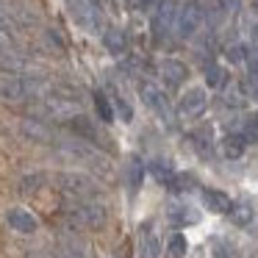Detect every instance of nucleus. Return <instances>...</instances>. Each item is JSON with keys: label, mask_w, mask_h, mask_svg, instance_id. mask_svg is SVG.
<instances>
[{"label": "nucleus", "mask_w": 258, "mask_h": 258, "mask_svg": "<svg viewBox=\"0 0 258 258\" xmlns=\"http://www.w3.org/2000/svg\"><path fill=\"white\" fill-rule=\"evenodd\" d=\"M203 12L195 0H178V9H175V34L189 39L197 28H200Z\"/></svg>", "instance_id": "nucleus-1"}, {"label": "nucleus", "mask_w": 258, "mask_h": 258, "mask_svg": "<svg viewBox=\"0 0 258 258\" xmlns=\"http://www.w3.org/2000/svg\"><path fill=\"white\" fill-rule=\"evenodd\" d=\"M206 108H208V97H206V89H200V86L186 89L178 103L180 117H186V119H197L200 114H206Z\"/></svg>", "instance_id": "nucleus-2"}, {"label": "nucleus", "mask_w": 258, "mask_h": 258, "mask_svg": "<svg viewBox=\"0 0 258 258\" xmlns=\"http://www.w3.org/2000/svg\"><path fill=\"white\" fill-rule=\"evenodd\" d=\"M139 95H142V100H145V106H147V108H153V111H156L158 117L172 119L169 97L164 95V89H158L156 84H142V86H139Z\"/></svg>", "instance_id": "nucleus-3"}, {"label": "nucleus", "mask_w": 258, "mask_h": 258, "mask_svg": "<svg viewBox=\"0 0 258 258\" xmlns=\"http://www.w3.org/2000/svg\"><path fill=\"white\" fill-rule=\"evenodd\" d=\"M139 258H161V239L153 225H142L139 230Z\"/></svg>", "instance_id": "nucleus-4"}, {"label": "nucleus", "mask_w": 258, "mask_h": 258, "mask_svg": "<svg viewBox=\"0 0 258 258\" xmlns=\"http://www.w3.org/2000/svg\"><path fill=\"white\" fill-rule=\"evenodd\" d=\"M203 206L211 214H230L233 200H230L222 189H203Z\"/></svg>", "instance_id": "nucleus-5"}, {"label": "nucleus", "mask_w": 258, "mask_h": 258, "mask_svg": "<svg viewBox=\"0 0 258 258\" xmlns=\"http://www.w3.org/2000/svg\"><path fill=\"white\" fill-rule=\"evenodd\" d=\"M161 78L167 81L169 89H175V86H180L189 78V67H186L183 61H178V58H167V61L161 64Z\"/></svg>", "instance_id": "nucleus-6"}, {"label": "nucleus", "mask_w": 258, "mask_h": 258, "mask_svg": "<svg viewBox=\"0 0 258 258\" xmlns=\"http://www.w3.org/2000/svg\"><path fill=\"white\" fill-rule=\"evenodd\" d=\"M6 219L14 230H20V233H34L36 230V217L31 211H25V208H12V211L6 214Z\"/></svg>", "instance_id": "nucleus-7"}, {"label": "nucleus", "mask_w": 258, "mask_h": 258, "mask_svg": "<svg viewBox=\"0 0 258 258\" xmlns=\"http://www.w3.org/2000/svg\"><path fill=\"white\" fill-rule=\"evenodd\" d=\"M142 180H145V164H142L139 156H131L128 167H125V183H128V189L136 195V191L142 189Z\"/></svg>", "instance_id": "nucleus-8"}, {"label": "nucleus", "mask_w": 258, "mask_h": 258, "mask_svg": "<svg viewBox=\"0 0 258 258\" xmlns=\"http://www.w3.org/2000/svg\"><path fill=\"white\" fill-rule=\"evenodd\" d=\"M219 150H222L225 158H241L247 150V139L244 134H228L222 142H219Z\"/></svg>", "instance_id": "nucleus-9"}, {"label": "nucleus", "mask_w": 258, "mask_h": 258, "mask_svg": "<svg viewBox=\"0 0 258 258\" xmlns=\"http://www.w3.org/2000/svg\"><path fill=\"white\" fill-rule=\"evenodd\" d=\"M103 45L108 47V53L122 56V53L128 50V36H125V31H119V28H108L106 34H103Z\"/></svg>", "instance_id": "nucleus-10"}, {"label": "nucleus", "mask_w": 258, "mask_h": 258, "mask_svg": "<svg viewBox=\"0 0 258 258\" xmlns=\"http://www.w3.org/2000/svg\"><path fill=\"white\" fill-rule=\"evenodd\" d=\"M169 191L172 195H189V191L197 189V178L191 172H175L172 178H169Z\"/></svg>", "instance_id": "nucleus-11"}, {"label": "nucleus", "mask_w": 258, "mask_h": 258, "mask_svg": "<svg viewBox=\"0 0 258 258\" xmlns=\"http://www.w3.org/2000/svg\"><path fill=\"white\" fill-rule=\"evenodd\" d=\"M197 219H200V214H197L191 206H175V208H169V222L178 225V228H183V225H195Z\"/></svg>", "instance_id": "nucleus-12"}, {"label": "nucleus", "mask_w": 258, "mask_h": 258, "mask_svg": "<svg viewBox=\"0 0 258 258\" xmlns=\"http://www.w3.org/2000/svg\"><path fill=\"white\" fill-rule=\"evenodd\" d=\"M230 222L239 225V228H244V225L252 222V217H255V211H252L250 203H233V208H230Z\"/></svg>", "instance_id": "nucleus-13"}, {"label": "nucleus", "mask_w": 258, "mask_h": 258, "mask_svg": "<svg viewBox=\"0 0 258 258\" xmlns=\"http://www.w3.org/2000/svg\"><path fill=\"white\" fill-rule=\"evenodd\" d=\"M228 81H230L228 70L219 67V64H211V67L206 70V84L211 86V89H225V86H228Z\"/></svg>", "instance_id": "nucleus-14"}, {"label": "nucleus", "mask_w": 258, "mask_h": 258, "mask_svg": "<svg viewBox=\"0 0 258 258\" xmlns=\"http://www.w3.org/2000/svg\"><path fill=\"white\" fill-rule=\"evenodd\" d=\"M95 108H97V117L103 122H114V108H111V100H108L103 92H95Z\"/></svg>", "instance_id": "nucleus-15"}, {"label": "nucleus", "mask_w": 258, "mask_h": 258, "mask_svg": "<svg viewBox=\"0 0 258 258\" xmlns=\"http://www.w3.org/2000/svg\"><path fill=\"white\" fill-rule=\"evenodd\" d=\"M225 58H228V61H233V64H241V61H247V58H250V53H247V47L241 45V42H236V45L225 47Z\"/></svg>", "instance_id": "nucleus-16"}, {"label": "nucleus", "mask_w": 258, "mask_h": 258, "mask_svg": "<svg viewBox=\"0 0 258 258\" xmlns=\"http://www.w3.org/2000/svg\"><path fill=\"white\" fill-rule=\"evenodd\" d=\"M191 142L197 145V150L214 147V131H211V128H197L195 134H191Z\"/></svg>", "instance_id": "nucleus-17"}, {"label": "nucleus", "mask_w": 258, "mask_h": 258, "mask_svg": "<svg viewBox=\"0 0 258 258\" xmlns=\"http://www.w3.org/2000/svg\"><path fill=\"white\" fill-rule=\"evenodd\" d=\"M147 169H150V175H153L156 180H161V183H169V178L175 175L172 167H169V164H164V161H153Z\"/></svg>", "instance_id": "nucleus-18"}, {"label": "nucleus", "mask_w": 258, "mask_h": 258, "mask_svg": "<svg viewBox=\"0 0 258 258\" xmlns=\"http://www.w3.org/2000/svg\"><path fill=\"white\" fill-rule=\"evenodd\" d=\"M167 252H169V258H183V255H186V239H183V236H180V233L169 236Z\"/></svg>", "instance_id": "nucleus-19"}, {"label": "nucleus", "mask_w": 258, "mask_h": 258, "mask_svg": "<svg viewBox=\"0 0 258 258\" xmlns=\"http://www.w3.org/2000/svg\"><path fill=\"white\" fill-rule=\"evenodd\" d=\"M70 6H73V17L78 20V23H84V25H92V9L86 6L84 0H70Z\"/></svg>", "instance_id": "nucleus-20"}, {"label": "nucleus", "mask_w": 258, "mask_h": 258, "mask_svg": "<svg viewBox=\"0 0 258 258\" xmlns=\"http://www.w3.org/2000/svg\"><path fill=\"white\" fill-rule=\"evenodd\" d=\"M244 139L247 142H258V114H252V117H247V122H244Z\"/></svg>", "instance_id": "nucleus-21"}, {"label": "nucleus", "mask_w": 258, "mask_h": 258, "mask_svg": "<svg viewBox=\"0 0 258 258\" xmlns=\"http://www.w3.org/2000/svg\"><path fill=\"white\" fill-rule=\"evenodd\" d=\"M117 111H119V117H122L125 122H131V119H134V108H131L128 103L122 100V97H119V100H117Z\"/></svg>", "instance_id": "nucleus-22"}, {"label": "nucleus", "mask_w": 258, "mask_h": 258, "mask_svg": "<svg viewBox=\"0 0 258 258\" xmlns=\"http://www.w3.org/2000/svg\"><path fill=\"white\" fill-rule=\"evenodd\" d=\"M247 70H250L252 78H258V56H250V58H247Z\"/></svg>", "instance_id": "nucleus-23"}, {"label": "nucleus", "mask_w": 258, "mask_h": 258, "mask_svg": "<svg viewBox=\"0 0 258 258\" xmlns=\"http://www.w3.org/2000/svg\"><path fill=\"white\" fill-rule=\"evenodd\" d=\"M211 258H228V252H225V247L219 244V241L214 244V250H211Z\"/></svg>", "instance_id": "nucleus-24"}, {"label": "nucleus", "mask_w": 258, "mask_h": 258, "mask_svg": "<svg viewBox=\"0 0 258 258\" xmlns=\"http://www.w3.org/2000/svg\"><path fill=\"white\" fill-rule=\"evenodd\" d=\"M222 9H228V12H233V9H239V0H222Z\"/></svg>", "instance_id": "nucleus-25"}, {"label": "nucleus", "mask_w": 258, "mask_h": 258, "mask_svg": "<svg viewBox=\"0 0 258 258\" xmlns=\"http://www.w3.org/2000/svg\"><path fill=\"white\" fill-rule=\"evenodd\" d=\"M252 36H255V42H258V25H255V31H252Z\"/></svg>", "instance_id": "nucleus-26"}, {"label": "nucleus", "mask_w": 258, "mask_h": 258, "mask_svg": "<svg viewBox=\"0 0 258 258\" xmlns=\"http://www.w3.org/2000/svg\"><path fill=\"white\" fill-rule=\"evenodd\" d=\"M252 9H255V12H258V0H252Z\"/></svg>", "instance_id": "nucleus-27"}, {"label": "nucleus", "mask_w": 258, "mask_h": 258, "mask_svg": "<svg viewBox=\"0 0 258 258\" xmlns=\"http://www.w3.org/2000/svg\"><path fill=\"white\" fill-rule=\"evenodd\" d=\"M255 97H258V86H255Z\"/></svg>", "instance_id": "nucleus-28"}]
</instances>
